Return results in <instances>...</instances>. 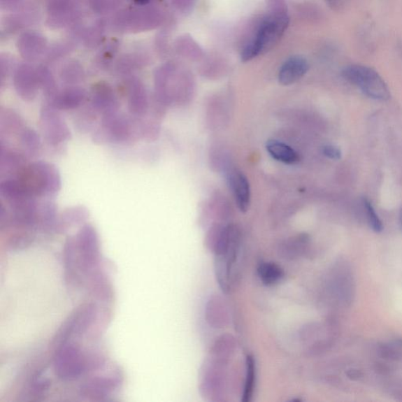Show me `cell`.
<instances>
[{
    "label": "cell",
    "instance_id": "cell-1",
    "mask_svg": "<svg viewBox=\"0 0 402 402\" xmlns=\"http://www.w3.org/2000/svg\"><path fill=\"white\" fill-rule=\"evenodd\" d=\"M15 178L35 199H52L62 188L59 170L45 161L28 164Z\"/></svg>",
    "mask_w": 402,
    "mask_h": 402
},
{
    "label": "cell",
    "instance_id": "cell-2",
    "mask_svg": "<svg viewBox=\"0 0 402 402\" xmlns=\"http://www.w3.org/2000/svg\"><path fill=\"white\" fill-rule=\"evenodd\" d=\"M289 24V15H268L259 25L252 39L242 50L241 61L250 62L269 52L282 39Z\"/></svg>",
    "mask_w": 402,
    "mask_h": 402
},
{
    "label": "cell",
    "instance_id": "cell-3",
    "mask_svg": "<svg viewBox=\"0 0 402 402\" xmlns=\"http://www.w3.org/2000/svg\"><path fill=\"white\" fill-rule=\"evenodd\" d=\"M343 76L350 84L359 87L367 96L385 101L390 99L386 82L374 69L359 65L349 66L343 70Z\"/></svg>",
    "mask_w": 402,
    "mask_h": 402
},
{
    "label": "cell",
    "instance_id": "cell-4",
    "mask_svg": "<svg viewBox=\"0 0 402 402\" xmlns=\"http://www.w3.org/2000/svg\"><path fill=\"white\" fill-rule=\"evenodd\" d=\"M107 142L117 144L131 143L139 137L138 124L118 112L102 116L101 134L99 135Z\"/></svg>",
    "mask_w": 402,
    "mask_h": 402
},
{
    "label": "cell",
    "instance_id": "cell-5",
    "mask_svg": "<svg viewBox=\"0 0 402 402\" xmlns=\"http://www.w3.org/2000/svg\"><path fill=\"white\" fill-rule=\"evenodd\" d=\"M85 357L80 350L72 343H64L55 359V372L64 380H72L86 372Z\"/></svg>",
    "mask_w": 402,
    "mask_h": 402
},
{
    "label": "cell",
    "instance_id": "cell-6",
    "mask_svg": "<svg viewBox=\"0 0 402 402\" xmlns=\"http://www.w3.org/2000/svg\"><path fill=\"white\" fill-rule=\"evenodd\" d=\"M40 124L43 136L50 145L59 146L71 137V132L59 110L48 103L41 108Z\"/></svg>",
    "mask_w": 402,
    "mask_h": 402
},
{
    "label": "cell",
    "instance_id": "cell-7",
    "mask_svg": "<svg viewBox=\"0 0 402 402\" xmlns=\"http://www.w3.org/2000/svg\"><path fill=\"white\" fill-rule=\"evenodd\" d=\"M81 264L85 270L96 264L99 254V238L96 231L90 224L82 227L76 238Z\"/></svg>",
    "mask_w": 402,
    "mask_h": 402
},
{
    "label": "cell",
    "instance_id": "cell-8",
    "mask_svg": "<svg viewBox=\"0 0 402 402\" xmlns=\"http://www.w3.org/2000/svg\"><path fill=\"white\" fill-rule=\"evenodd\" d=\"M91 103L93 110L105 115L117 113L119 110L120 102L113 89L106 85L95 86L92 92Z\"/></svg>",
    "mask_w": 402,
    "mask_h": 402
},
{
    "label": "cell",
    "instance_id": "cell-9",
    "mask_svg": "<svg viewBox=\"0 0 402 402\" xmlns=\"http://www.w3.org/2000/svg\"><path fill=\"white\" fill-rule=\"evenodd\" d=\"M309 70V63L302 56H293L286 60L278 73L280 85L289 86L303 78Z\"/></svg>",
    "mask_w": 402,
    "mask_h": 402
},
{
    "label": "cell",
    "instance_id": "cell-10",
    "mask_svg": "<svg viewBox=\"0 0 402 402\" xmlns=\"http://www.w3.org/2000/svg\"><path fill=\"white\" fill-rule=\"evenodd\" d=\"M228 182L239 209L241 212H247L251 201V190L247 178L242 172L234 170L229 173Z\"/></svg>",
    "mask_w": 402,
    "mask_h": 402
},
{
    "label": "cell",
    "instance_id": "cell-11",
    "mask_svg": "<svg viewBox=\"0 0 402 402\" xmlns=\"http://www.w3.org/2000/svg\"><path fill=\"white\" fill-rule=\"evenodd\" d=\"M28 164L27 157L1 144L0 152V172L6 178H15Z\"/></svg>",
    "mask_w": 402,
    "mask_h": 402
},
{
    "label": "cell",
    "instance_id": "cell-12",
    "mask_svg": "<svg viewBox=\"0 0 402 402\" xmlns=\"http://www.w3.org/2000/svg\"><path fill=\"white\" fill-rule=\"evenodd\" d=\"M87 93L82 88L70 87L57 94L52 101L50 102L57 110H73L78 108L86 101Z\"/></svg>",
    "mask_w": 402,
    "mask_h": 402
},
{
    "label": "cell",
    "instance_id": "cell-13",
    "mask_svg": "<svg viewBox=\"0 0 402 402\" xmlns=\"http://www.w3.org/2000/svg\"><path fill=\"white\" fill-rule=\"evenodd\" d=\"M127 106L134 117H143L148 113L150 101L148 93L143 86L138 82H132L130 86Z\"/></svg>",
    "mask_w": 402,
    "mask_h": 402
},
{
    "label": "cell",
    "instance_id": "cell-14",
    "mask_svg": "<svg viewBox=\"0 0 402 402\" xmlns=\"http://www.w3.org/2000/svg\"><path fill=\"white\" fill-rule=\"evenodd\" d=\"M59 218L55 203L48 201L38 203L37 227H40L43 231H57Z\"/></svg>",
    "mask_w": 402,
    "mask_h": 402
},
{
    "label": "cell",
    "instance_id": "cell-15",
    "mask_svg": "<svg viewBox=\"0 0 402 402\" xmlns=\"http://www.w3.org/2000/svg\"><path fill=\"white\" fill-rule=\"evenodd\" d=\"M15 89L22 99L31 101L37 94V81L31 72L28 69H22L15 76Z\"/></svg>",
    "mask_w": 402,
    "mask_h": 402
},
{
    "label": "cell",
    "instance_id": "cell-16",
    "mask_svg": "<svg viewBox=\"0 0 402 402\" xmlns=\"http://www.w3.org/2000/svg\"><path fill=\"white\" fill-rule=\"evenodd\" d=\"M266 150L273 159L284 164H294L299 159L298 153L289 145L276 140L267 142Z\"/></svg>",
    "mask_w": 402,
    "mask_h": 402
},
{
    "label": "cell",
    "instance_id": "cell-17",
    "mask_svg": "<svg viewBox=\"0 0 402 402\" xmlns=\"http://www.w3.org/2000/svg\"><path fill=\"white\" fill-rule=\"evenodd\" d=\"M25 127L27 126H24L22 117L15 111L8 110V108L1 110L0 113L1 134L4 133L8 136H19Z\"/></svg>",
    "mask_w": 402,
    "mask_h": 402
},
{
    "label": "cell",
    "instance_id": "cell-18",
    "mask_svg": "<svg viewBox=\"0 0 402 402\" xmlns=\"http://www.w3.org/2000/svg\"><path fill=\"white\" fill-rule=\"evenodd\" d=\"M87 210L82 206H76L66 209L59 216L57 231L63 232L68 227L80 224L88 218Z\"/></svg>",
    "mask_w": 402,
    "mask_h": 402
},
{
    "label": "cell",
    "instance_id": "cell-19",
    "mask_svg": "<svg viewBox=\"0 0 402 402\" xmlns=\"http://www.w3.org/2000/svg\"><path fill=\"white\" fill-rule=\"evenodd\" d=\"M18 137L25 156L35 157L39 155L41 149V138L34 129L25 127Z\"/></svg>",
    "mask_w": 402,
    "mask_h": 402
},
{
    "label": "cell",
    "instance_id": "cell-20",
    "mask_svg": "<svg viewBox=\"0 0 402 402\" xmlns=\"http://www.w3.org/2000/svg\"><path fill=\"white\" fill-rule=\"evenodd\" d=\"M258 273L261 282L266 285H275L285 276L282 267L273 263L261 264Z\"/></svg>",
    "mask_w": 402,
    "mask_h": 402
},
{
    "label": "cell",
    "instance_id": "cell-21",
    "mask_svg": "<svg viewBox=\"0 0 402 402\" xmlns=\"http://www.w3.org/2000/svg\"><path fill=\"white\" fill-rule=\"evenodd\" d=\"M178 46H180V52L191 60L199 61L203 56V51L199 43L191 36L182 37Z\"/></svg>",
    "mask_w": 402,
    "mask_h": 402
},
{
    "label": "cell",
    "instance_id": "cell-22",
    "mask_svg": "<svg viewBox=\"0 0 402 402\" xmlns=\"http://www.w3.org/2000/svg\"><path fill=\"white\" fill-rule=\"evenodd\" d=\"M247 373L243 401H250L252 397L255 380V363L252 356L247 357L246 361Z\"/></svg>",
    "mask_w": 402,
    "mask_h": 402
},
{
    "label": "cell",
    "instance_id": "cell-23",
    "mask_svg": "<svg viewBox=\"0 0 402 402\" xmlns=\"http://www.w3.org/2000/svg\"><path fill=\"white\" fill-rule=\"evenodd\" d=\"M364 208L366 209L367 219L370 227H372L375 232H381L382 231V224L378 214L375 213L372 203L368 201H364Z\"/></svg>",
    "mask_w": 402,
    "mask_h": 402
},
{
    "label": "cell",
    "instance_id": "cell-24",
    "mask_svg": "<svg viewBox=\"0 0 402 402\" xmlns=\"http://www.w3.org/2000/svg\"><path fill=\"white\" fill-rule=\"evenodd\" d=\"M268 15H284L288 14L286 0H265Z\"/></svg>",
    "mask_w": 402,
    "mask_h": 402
},
{
    "label": "cell",
    "instance_id": "cell-25",
    "mask_svg": "<svg viewBox=\"0 0 402 402\" xmlns=\"http://www.w3.org/2000/svg\"><path fill=\"white\" fill-rule=\"evenodd\" d=\"M323 153L325 157L331 159H340L341 158V151L333 145L324 146Z\"/></svg>",
    "mask_w": 402,
    "mask_h": 402
},
{
    "label": "cell",
    "instance_id": "cell-26",
    "mask_svg": "<svg viewBox=\"0 0 402 402\" xmlns=\"http://www.w3.org/2000/svg\"><path fill=\"white\" fill-rule=\"evenodd\" d=\"M178 9L183 12L192 10L196 3V0H176Z\"/></svg>",
    "mask_w": 402,
    "mask_h": 402
},
{
    "label": "cell",
    "instance_id": "cell-27",
    "mask_svg": "<svg viewBox=\"0 0 402 402\" xmlns=\"http://www.w3.org/2000/svg\"><path fill=\"white\" fill-rule=\"evenodd\" d=\"M346 0H325L329 8L333 10H338L345 3Z\"/></svg>",
    "mask_w": 402,
    "mask_h": 402
},
{
    "label": "cell",
    "instance_id": "cell-28",
    "mask_svg": "<svg viewBox=\"0 0 402 402\" xmlns=\"http://www.w3.org/2000/svg\"><path fill=\"white\" fill-rule=\"evenodd\" d=\"M134 1H135L138 4H145L148 3L150 1V0H134Z\"/></svg>",
    "mask_w": 402,
    "mask_h": 402
},
{
    "label": "cell",
    "instance_id": "cell-29",
    "mask_svg": "<svg viewBox=\"0 0 402 402\" xmlns=\"http://www.w3.org/2000/svg\"><path fill=\"white\" fill-rule=\"evenodd\" d=\"M401 227H402V215H401Z\"/></svg>",
    "mask_w": 402,
    "mask_h": 402
}]
</instances>
